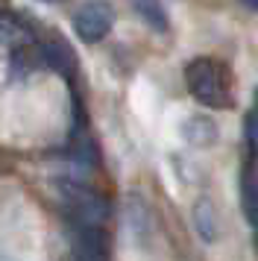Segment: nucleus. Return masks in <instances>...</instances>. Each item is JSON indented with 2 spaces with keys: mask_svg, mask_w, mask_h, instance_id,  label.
<instances>
[{
  "mask_svg": "<svg viewBox=\"0 0 258 261\" xmlns=\"http://www.w3.org/2000/svg\"><path fill=\"white\" fill-rule=\"evenodd\" d=\"M188 91L194 94L197 103L209 109H229L232 106V71L229 65L211 56H197L188 62L185 68Z\"/></svg>",
  "mask_w": 258,
  "mask_h": 261,
  "instance_id": "1",
  "label": "nucleus"
},
{
  "mask_svg": "<svg viewBox=\"0 0 258 261\" xmlns=\"http://www.w3.org/2000/svg\"><path fill=\"white\" fill-rule=\"evenodd\" d=\"M56 191L65 208H68L70 220H80V223H94V226H106L109 220V202L103 194L91 191L82 179H56Z\"/></svg>",
  "mask_w": 258,
  "mask_h": 261,
  "instance_id": "2",
  "label": "nucleus"
},
{
  "mask_svg": "<svg viewBox=\"0 0 258 261\" xmlns=\"http://www.w3.org/2000/svg\"><path fill=\"white\" fill-rule=\"evenodd\" d=\"M112 24H115V9L109 0H85L73 15V33L85 44L103 41L112 33Z\"/></svg>",
  "mask_w": 258,
  "mask_h": 261,
  "instance_id": "3",
  "label": "nucleus"
},
{
  "mask_svg": "<svg viewBox=\"0 0 258 261\" xmlns=\"http://www.w3.org/2000/svg\"><path fill=\"white\" fill-rule=\"evenodd\" d=\"M70 247L76 258H109L112 244L106 235V226H94V223H80V220H70Z\"/></svg>",
  "mask_w": 258,
  "mask_h": 261,
  "instance_id": "4",
  "label": "nucleus"
},
{
  "mask_svg": "<svg viewBox=\"0 0 258 261\" xmlns=\"http://www.w3.org/2000/svg\"><path fill=\"white\" fill-rule=\"evenodd\" d=\"M38 50H41V59H44L47 68H53L56 73L68 76V80L76 73V53L70 50L68 41H41Z\"/></svg>",
  "mask_w": 258,
  "mask_h": 261,
  "instance_id": "5",
  "label": "nucleus"
},
{
  "mask_svg": "<svg viewBox=\"0 0 258 261\" xmlns=\"http://www.w3.org/2000/svg\"><path fill=\"white\" fill-rule=\"evenodd\" d=\"M182 138L188 144H197V147H209L217 141V123L209 115H191L182 123Z\"/></svg>",
  "mask_w": 258,
  "mask_h": 261,
  "instance_id": "6",
  "label": "nucleus"
},
{
  "mask_svg": "<svg viewBox=\"0 0 258 261\" xmlns=\"http://www.w3.org/2000/svg\"><path fill=\"white\" fill-rule=\"evenodd\" d=\"M241 205H244L246 223L258 226V167L246 165L241 173Z\"/></svg>",
  "mask_w": 258,
  "mask_h": 261,
  "instance_id": "7",
  "label": "nucleus"
},
{
  "mask_svg": "<svg viewBox=\"0 0 258 261\" xmlns=\"http://www.w3.org/2000/svg\"><path fill=\"white\" fill-rule=\"evenodd\" d=\"M132 9L156 33H167L170 30V18H167V9H164L162 0H132Z\"/></svg>",
  "mask_w": 258,
  "mask_h": 261,
  "instance_id": "8",
  "label": "nucleus"
},
{
  "mask_svg": "<svg viewBox=\"0 0 258 261\" xmlns=\"http://www.w3.org/2000/svg\"><path fill=\"white\" fill-rule=\"evenodd\" d=\"M194 229L205 244H211L217 238V212H214L211 200H205V197L197 200V205H194Z\"/></svg>",
  "mask_w": 258,
  "mask_h": 261,
  "instance_id": "9",
  "label": "nucleus"
},
{
  "mask_svg": "<svg viewBox=\"0 0 258 261\" xmlns=\"http://www.w3.org/2000/svg\"><path fill=\"white\" fill-rule=\"evenodd\" d=\"M27 41H30V36H27L18 24L0 21V44H6V47H21V44H27Z\"/></svg>",
  "mask_w": 258,
  "mask_h": 261,
  "instance_id": "10",
  "label": "nucleus"
},
{
  "mask_svg": "<svg viewBox=\"0 0 258 261\" xmlns=\"http://www.w3.org/2000/svg\"><path fill=\"white\" fill-rule=\"evenodd\" d=\"M246 141H249V147L258 153V103H255V109L246 115Z\"/></svg>",
  "mask_w": 258,
  "mask_h": 261,
  "instance_id": "11",
  "label": "nucleus"
},
{
  "mask_svg": "<svg viewBox=\"0 0 258 261\" xmlns=\"http://www.w3.org/2000/svg\"><path fill=\"white\" fill-rule=\"evenodd\" d=\"M241 3H244L246 9H255V12H258V0H241Z\"/></svg>",
  "mask_w": 258,
  "mask_h": 261,
  "instance_id": "12",
  "label": "nucleus"
},
{
  "mask_svg": "<svg viewBox=\"0 0 258 261\" xmlns=\"http://www.w3.org/2000/svg\"><path fill=\"white\" fill-rule=\"evenodd\" d=\"M47 3H56V0H47Z\"/></svg>",
  "mask_w": 258,
  "mask_h": 261,
  "instance_id": "13",
  "label": "nucleus"
}]
</instances>
